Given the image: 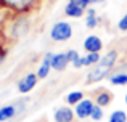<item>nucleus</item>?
<instances>
[{
    "label": "nucleus",
    "instance_id": "1",
    "mask_svg": "<svg viewBox=\"0 0 127 122\" xmlns=\"http://www.w3.org/2000/svg\"><path fill=\"white\" fill-rule=\"evenodd\" d=\"M119 60V53L118 50H109L105 53V56H101L98 64H95L87 74V84H96V82L103 80L105 77H108L109 71L114 68V64Z\"/></svg>",
    "mask_w": 127,
    "mask_h": 122
},
{
    "label": "nucleus",
    "instance_id": "2",
    "mask_svg": "<svg viewBox=\"0 0 127 122\" xmlns=\"http://www.w3.org/2000/svg\"><path fill=\"white\" fill-rule=\"evenodd\" d=\"M50 37L53 42H66L72 37V26L68 21H58L50 29Z\"/></svg>",
    "mask_w": 127,
    "mask_h": 122
},
{
    "label": "nucleus",
    "instance_id": "3",
    "mask_svg": "<svg viewBox=\"0 0 127 122\" xmlns=\"http://www.w3.org/2000/svg\"><path fill=\"white\" fill-rule=\"evenodd\" d=\"M40 0H0V5L3 8L13 10L15 13H28L29 10L37 6Z\"/></svg>",
    "mask_w": 127,
    "mask_h": 122
},
{
    "label": "nucleus",
    "instance_id": "4",
    "mask_svg": "<svg viewBox=\"0 0 127 122\" xmlns=\"http://www.w3.org/2000/svg\"><path fill=\"white\" fill-rule=\"evenodd\" d=\"M37 80H39L37 74H34V72H28L26 75H23V77L18 80V84H16V90H18L19 93H29V92H32L35 88Z\"/></svg>",
    "mask_w": 127,
    "mask_h": 122
},
{
    "label": "nucleus",
    "instance_id": "5",
    "mask_svg": "<svg viewBox=\"0 0 127 122\" xmlns=\"http://www.w3.org/2000/svg\"><path fill=\"white\" fill-rule=\"evenodd\" d=\"M87 13V6L82 3V0H69L64 6V15L69 18H82Z\"/></svg>",
    "mask_w": 127,
    "mask_h": 122
},
{
    "label": "nucleus",
    "instance_id": "6",
    "mask_svg": "<svg viewBox=\"0 0 127 122\" xmlns=\"http://www.w3.org/2000/svg\"><path fill=\"white\" fill-rule=\"evenodd\" d=\"M95 108V101L92 98H84L79 104L74 106V113L77 119H89L92 116V111Z\"/></svg>",
    "mask_w": 127,
    "mask_h": 122
},
{
    "label": "nucleus",
    "instance_id": "7",
    "mask_svg": "<svg viewBox=\"0 0 127 122\" xmlns=\"http://www.w3.org/2000/svg\"><path fill=\"white\" fill-rule=\"evenodd\" d=\"M82 47H84V50L87 53H100V51L103 50V40L98 35L92 34V35H89V37H85Z\"/></svg>",
    "mask_w": 127,
    "mask_h": 122
},
{
    "label": "nucleus",
    "instance_id": "8",
    "mask_svg": "<svg viewBox=\"0 0 127 122\" xmlns=\"http://www.w3.org/2000/svg\"><path fill=\"white\" fill-rule=\"evenodd\" d=\"M53 55H55V53H52V51H47V53L43 55L42 63H40V66H39V69H37V77L39 79H47V77H48L50 71H52Z\"/></svg>",
    "mask_w": 127,
    "mask_h": 122
},
{
    "label": "nucleus",
    "instance_id": "9",
    "mask_svg": "<svg viewBox=\"0 0 127 122\" xmlns=\"http://www.w3.org/2000/svg\"><path fill=\"white\" fill-rule=\"evenodd\" d=\"M74 117H76V113H74V109H71L69 106L58 108V109L55 111V114H53L55 122H72Z\"/></svg>",
    "mask_w": 127,
    "mask_h": 122
},
{
    "label": "nucleus",
    "instance_id": "10",
    "mask_svg": "<svg viewBox=\"0 0 127 122\" xmlns=\"http://www.w3.org/2000/svg\"><path fill=\"white\" fill-rule=\"evenodd\" d=\"M93 101H95V104H98V106L106 108L113 103V93L109 90L100 88V90H96L95 95H93Z\"/></svg>",
    "mask_w": 127,
    "mask_h": 122
},
{
    "label": "nucleus",
    "instance_id": "11",
    "mask_svg": "<svg viewBox=\"0 0 127 122\" xmlns=\"http://www.w3.org/2000/svg\"><path fill=\"white\" fill-rule=\"evenodd\" d=\"M68 64H71V63H69L68 55H66V53H55V55H53L52 69H55V71L61 72V71H64V69L68 68Z\"/></svg>",
    "mask_w": 127,
    "mask_h": 122
},
{
    "label": "nucleus",
    "instance_id": "12",
    "mask_svg": "<svg viewBox=\"0 0 127 122\" xmlns=\"http://www.w3.org/2000/svg\"><path fill=\"white\" fill-rule=\"evenodd\" d=\"M18 114V108L16 104H5L0 108V122H6Z\"/></svg>",
    "mask_w": 127,
    "mask_h": 122
},
{
    "label": "nucleus",
    "instance_id": "13",
    "mask_svg": "<svg viewBox=\"0 0 127 122\" xmlns=\"http://www.w3.org/2000/svg\"><path fill=\"white\" fill-rule=\"evenodd\" d=\"M82 100H84V92H81V90L69 92L64 97V101L68 103V106H76V104H79Z\"/></svg>",
    "mask_w": 127,
    "mask_h": 122
},
{
    "label": "nucleus",
    "instance_id": "14",
    "mask_svg": "<svg viewBox=\"0 0 127 122\" xmlns=\"http://www.w3.org/2000/svg\"><path fill=\"white\" fill-rule=\"evenodd\" d=\"M100 19L96 18V11L95 8H87V19H85V26L89 29H95L98 26Z\"/></svg>",
    "mask_w": 127,
    "mask_h": 122
},
{
    "label": "nucleus",
    "instance_id": "15",
    "mask_svg": "<svg viewBox=\"0 0 127 122\" xmlns=\"http://www.w3.org/2000/svg\"><path fill=\"white\" fill-rule=\"evenodd\" d=\"M109 82L113 85H127V72H114L113 75H109Z\"/></svg>",
    "mask_w": 127,
    "mask_h": 122
},
{
    "label": "nucleus",
    "instance_id": "16",
    "mask_svg": "<svg viewBox=\"0 0 127 122\" xmlns=\"http://www.w3.org/2000/svg\"><path fill=\"white\" fill-rule=\"evenodd\" d=\"M108 122H127V114L126 111L122 109H116L111 113V116H109Z\"/></svg>",
    "mask_w": 127,
    "mask_h": 122
},
{
    "label": "nucleus",
    "instance_id": "17",
    "mask_svg": "<svg viewBox=\"0 0 127 122\" xmlns=\"http://www.w3.org/2000/svg\"><path fill=\"white\" fill-rule=\"evenodd\" d=\"M100 60H101L100 53H87L84 56V66H95L100 63Z\"/></svg>",
    "mask_w": 127,
    "mask_h": 122
},
{
    "label": "nucleus",
    "instance_id": "18",
    "mask_svg": "<svg viewBox=\"0 0 127 122\" xmlns=\"http://www.w3.org/2000/svg\"><path fill=\"white\" fill-rule=\"evenodd\" d=\"M90 119L92 121H101L103 119V108L101 106H98V104H95V108H93V111H92V116H90Z\"/></svg>",
    "mask_w": 127,
    "mask_h": 122
},
{
    "label": "nucleus",
    "instance_id": "19",
    "mask_svg": "<svg viewBox=\"0 0 127 122\" xmlns=\"http://www.w3.org/2000/svg\"><path fill=\"white\" fill-rule=\"evenodd\" d=\"M66 55H68V60H69V63H74L76 60H79L81 58V55H79V51H76V50H68L66 51Z\"/></svg>",
    "mask_w": 127,
    "mask_h": 122
},
{
    "label": "nucleus",
    "instance_id": "20",
    "mask_svg": "<svg viewBox=\"0 0 127 122\" xmlns=\"http://www.w3.org/2000/svg\"><path fill=\"white\" fill-rule=\"evenodd\" d=\"M118 29H119L121 32H126V31H127V13L118 21Z\"/></svg>",
    "mask_w": 127,
    "mask_h": 122
},
{
    "label": "nucleus",
    "instance_id": "21",
    "mask_svg": "<svg viewBox=\"0 0 127 122\" xmlns=\"http://www.w3.org/2000/svg\"><path fill=\"white\" fill-rule=\"evenodd\" d=\"M72 66H74L76 69H81L82 66H84V56H81L79 60H76L74 63H72Z\"/></svg>",
    "mask_w": 127,
    "mask_h": 122
},
{
    "label": "nucleus",
    "instance_id": "22",
    "mask_svg": "<svg viewBox=\"0 0 127 122\" xmlns=\"http://www.w3.org/2000/svg\"><path fill=\"white\" fill-rule=\"evenodd\" d=\"M82 3H84L85 6H90V5H95V3H98V0H82Z\"/></svg>",
    "mask_w": 127,
    "mask_h": 122
},
{
    "label": "nucleus",
    "instance_id": "23",
    "mask_svg": "<svg viewBox=\"0 0 127 122\" xmlns=\"http://www.w3.org/2000/svg\"><path fill=\"white\" fill-rule=\"evenodd\" d=\"M3 58H5V56H3V55H0V64L3 63Z\"/></svg>",
    "mask_w": 127,
    "mask_h": 122
},
{
    "label": "nucleus",
    "instance_id": "24",
    "mask_svg": "<svg viewBox=\"0 0 127 122\" xmlns=\"http://www.w3.org/2000/svg\"><path fill=\"white\" fill-rule=\"evenodd\" d=\"M124 103H126V106H127V93H126V98H124Z\"/></svg>",
    "mask_w": 127,
    "mask_h": 122
},
{
    "label": "nucleus",
    "instance_id": "25",
    "mask_svg": "<svg viewBox=\"0 0 127 122\" xmlns=\"http://www.w3.org/2000/svg\"><path fill=\"white\" fill-rule=\"evenodd\" d=\"M98 2H105V0H98Z\"/></svg>",
    "mask_w": 127,
    "mask_h": 122
}]
</instances>
